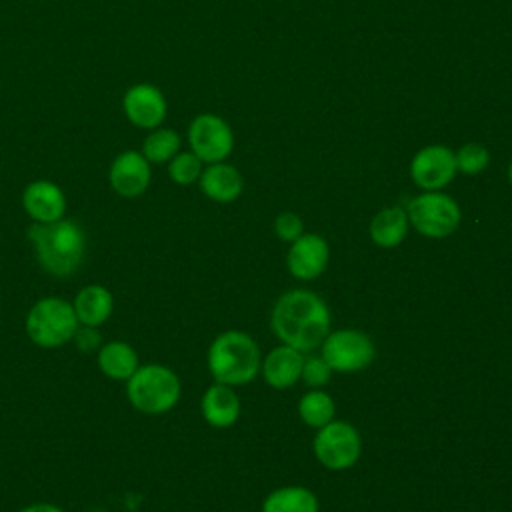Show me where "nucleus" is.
<instances>
[{"instance_id": "1a4fd4ad", "label": "nucleus", "mask_w": 512, "mask_h": 512, "mask_svg": "<svg viewBox=\"0 0 512 512\" xmlns=\"http://www.w3.org/2000/svg\"><path fill=\"white\" fill-rule=\"evenodd\" d=\"M322 346V358L336 372H358L374 360L372 340L354 328L328 332Z\"/></svg>"}, {"instance_id": "f8f14e48", "label": "nucleus", "mask_w": 512, "mask_h": 512, "mask_svg": "<svg viewBox=\"0 0 512 512\" xmlns=\"http://www.w3.org/2000/svg\"><path fill=\"white\" fill-rule=\"evenodd\" d=\"M152 170L150 162L138 150L120 152L108 170V182L112 190L122 198H136L150 186Z\"/></svg>"}, {"instance_id": "6ab92c4d", "label": "nucleus", "mask_w": 512, "mask_h": 512, "mask_svg": "<svg viewBox=\"0 0 512 512\" xmlns=\"http://www.w3.org/2000/svg\"><path fill=\"white\" fill-rule=\"evenodd\" d=\"M302 364H304V356L300 350L284 344L274 348L266 358L262 368L264 380L274 386V388H290L292 384H296V380L302 374Z\"/></svg>"}, {"instance_id": "5701e85b", "label": "nucleus", "mask_w": 512, "mask_h": 512, "mask_svg": "<svg viewBox=\"0 0 512 512\" xmlns=\"http://www.w3.org/2000/svg\"><path fill=\"white\" fill-rule=\"evenodd\" d=\"M298 414L308 426L322 428L324 424L332 422V418H334V402L326 392L312 390L300 398Z\"/></svg>"}, {"instance_id": "dca6fc26", "label": "nucleus", "mask_w": 512, "mask_h": 512, "mask_svg": "<svg viewBox=\"0 0 512 512\" xmlns=\"http://www.w3.org/2000/svg\"><path fill=\"white\" fill-rule=\"evenodd\" d=\"M198 182H200V190L210 200L222 202V204L236 200L244 188L242 174L232 164H226V162L208 164L202 170Z\"/></svg>"}, {"instance_id": "a878e982", "label": "nucleus", "mask_w": 512, "mask_h": 512, "mask_svg": "<svg viewBox=\"0 0 512 512\" xmlns=\"http://www.w3.org/2000/svg\"><path fill=\"white\" fill-rule=\"evenodd\" d=\"M330 374H332V368L326 364V360H324L322 356L304 358L300 378H302L308 386H312V388L324 386V384L330 380Z\"/></svg>"}, {"instance_id": "cd10ccee", "label": "nucleus", "mask_w": 512, "mask_h": 512, "mask_svg": "<svg viewBox=\"0 0 512 512\" xmlns=\"http://www.w3.org/2000/svg\"><path fill=\"white\" fill-rule=\"evenodd\" d=\"M72 340L84 352H94V350H98L102 346V338H100L98 330L90 328V326H78V330H76Z\"/></svg>"}, {"instance_id": "c85d7f7f", "label": "nucleus", "mask_w": 512, "mask_h": 512, "mask_svg": "<svg viewBox=\"0 0 512 512\" xmlns=\"http://www.w3.org/2000/svg\"><path fill=\"white\" fill-rule=\"evenodd\" d=\"M18 512H64L60 506L52 504V502H34V504H28L24 506L22 510Z\"/></svg>"}, {"instance_id": "4468645a", "label": "nucleus", "mask_w": 512, "mask_h": 512, "mask_svg": "<svg viewBox=\"0 0 512 512\" xmlns=\"http://www.w3.org/2000/svg\"><path fill=\"white\" fill-rule=\"evenodd\" d=\"M328 256L330 250L322 236L302 234L288 250V270L298 280H312L324 272Z\"/></svg>"}, {"instance_id": "4be33fe9", "label": "nucleus", "mask_w": 512, "mask_h": 512, "mask_svg": "<svg viewBox=\"0 0 512 512\" xmlns=\"http://www.w3.org/2000/svg\"><path fill=\"white\" fill-rule=\"evenodd\" d=\"M144 158L150 164H164L170 162L178 152H180V136L172 128H154L150 134L144 138L142 150Z\"/></svg>"}, {"instance_id": "412c9836", "label": "nucleus", "mask_w": 512, "mask_h": 512, "mask_svg": "<svg viewBox=\"0 0 512 512\" xmlns=\"http://www.w3.org/2000/svg\"><path fill=\"white\" fill-rule=\"evenodd\" d=\"M262 512H318V500L308 488L286 486L266 496Z\"/></svg>"}, {"instance_id": "ddd939ff", "label": "nucleus", "mask_w": 512, "mask_h": 512, "mask_svg": "<svg viewBox=\"0 0 512 512\" xmlns=\"http://www.w3.org/2000/svg\"><path fill=\"white\" fill-rule=\"evenodd\" d=\"M22 208L36 224L56 222L66 214V196L58 184L34 180L22 192Z\"/></svg>"}, {"instance_id": "393cba45", "label": "nucleus", "mask_w": 512, "mask_h": 512, "mask_svg": "<svg viewBox=\"0 0 512 512\" xmlns=\"http://www.w3.org/2000/svg\"><path fill=\"white\" fill-rule=\"evenodd\" d=\"M456 168L464 174H480L488 162H490V152L486 146L478 144V142H468L464 146H460L456 152Z\"/></svg>"}, {"instance_id": "b1692460", "label": "nucleus", "mask_w": 512, "mask_h": 512, "mask_svg": "<svg viewBox=\"0 0 512 512\" xmlns=\"http://www.w3.org/2000/svg\"><path fill=\"white\" fill-rule=\"evenodd\" d=\"M202 160L190 150V152H178L170 162H168V176L172 182L180 186H188L198 182L202 174Z\"/></svg>"}, {"instance_id": "0eeeda50", "label": "nucleus", "mask_w": 512, "mask_h": 512, "mask_svg": "<svg viewBox=\"0 0 512 512\" xmlns=\"http://www.w3.org/2000/svg\"><path fill=\"white\" fill-rule=\"evenodd\" d=\"M188 144L202 164L224 162L232 154L234 132L224 118L202 112L194 116L188 126Z\"/></svg>"}, {"instance_id": "aec40b11", "label": "nucleus", "mask_w": 512, "mask_h": 512, "mask_svg": "<svg viewBox=\"0 0 512 512\" xmlns=\"http://www.w3.org/2000/svg\"><path fill=\"white\" fill-rule=\"evenodd\" d=\"M408 232V214L400 206L380 210L370 222V238L382 248L398 246Z\"/></svg>"}, {"instance_id": "39448f33", "label": "nucleus", "mask_w": 512, "mask_h": 512, "mask_svg": "<svg viewBox=\"0 0 512 512\" xmlns=\"http://www.w3.org/2000/svg\"><path fill=\"white\" fill-rule=\"evenodd\" d=\"M78 326L72 302L60 296L36 300L24 318L26 336L40 348H60L72 342Z\"/></svg>"}, {"instance_id": "7ed1b4c3", "label": "nucleus", "mask_w": 512, "mask_h": 512, "mask_svg": "<svg viewBox=\"0 0 512 512\" xmlns=\"http://www.w3.org/2000/svg\"><path fill=\"white\" fill-rule=\"evenodd\" d=\"M260 366V348L246 332L226 330L208 348V370L220 384H248L258 376Z\"/></svg>"}, {"instance_id": "f03ea898", "label": "nucleus", "mask_w": 512, "mask_h": 512, "mask_svg": "<svg viewBox=\"0 0 512 512\" xmlns=\"http://www.w3.org/2000/svg\"><path fill=\"white\" fill-rule=\"evenodd\" d=\"M26 236L44 272L66 278L80 268L86 254V236L74 220L60 218L48 224L32 222Z\"/></svg>"}, {"instance_id": "2eb2a0df", "label": "nucleus", "mask_w": 512, "mask_h": 512, "mask_svg": "<svg viewBox=\"0 0 512 512\" xmlns=\"http://www.w3.org/2000/svg\"><path fill=\"white\" fill-rule=\"evenodd\" d=\"M72 308L76 312L80 326L98 328L112 316L114 296L102 284H88L76 292Z\"/></svg>"}, {"instance_id": "423d86ee", "label": "nucleus", "mask_w": 512, "mask_h": 512, "mask_svg": "<svg viewBox=\"0 0 512 512\" xmlns=\"http://www.w3.org/2000/svg\"><path fill=\"white\" fill-rule=\"evenodd\" d=\"M410 224L428 238H446L460 224V206L440 190H426L408 202Z\"/></svg>"}, {"instance_id": "6e6552de", "label": "nucleus", "mask_w": 512, "mask_h": 512, "mask_svg": "<svg viewBox=\"0 0 512 512\" xmlns=\"http://www.w3.org/2000/svg\"><path fill=\"white\" fill-rule=\"evenodd\" d=\"M362 452L358 430L348 422H328L318 428L314 438V454L330 470H344L356 464Z\"/></svg>"}, {"instance_id": "a211bd4d", "label": "nucleus", "mask_w": 512, "mask_h": 512, "mask_svg": "<svg viewBox=\"0 0 512 512\" xmlns=\"http://www.w3.org/2000/svg\"><path fill=\"white\" fill-rule=\"evenodd\" d=\"M96 364L106 378L126 382L140 366V360L132 344L124 340H110L102 342V346L96 350Z\"/></svg>"}, {"instance_id": "9d476101", "label": "nucleus", "mask_w": 512, "mask_h": 512, "mask_svg": "<svg viewBox=\"0 0 512 512\" xmlns=\"http://www.w3.org/2000/svg\"><path fill=\"white\" fill-rule=\"evenodd\" d=\"M456 156L444 144L420 148L410 160V176L422 190H440L456 176Z\"/></svg>"}, {"instance_id": "20e7f679", "label": "nucleus", "mask_w": 512, "mask_h": 512, "mask_svg": "<svg viewBox=\"0 0 512 512\" xmlns=\"http://www.w3.org/2000/svg\"><path fill=\"white\" fill-rule=\"evenodd\" d=\"M180 378L174 370L162 364H140L126 380L128 402L142 414H164L180 400Z\"/></svg>"}, {"instance_id": "9b49d317", "label": "nucleus", "mask_w": 512, "mask_h": 512, "mask_svg": "<svg viewBox=\"0 0 512 512\" xmlns=\"http://www.w3.org/2000/svg\"><path fill=\"white\" fill-rule=\"evenodd\" d=\"M122 112L136 128L154 130L164 122L168 104L160 88L148 82H140L124 92Z\"/></svg>"}, {"instance_id": "bb28decb", "label": "nucleus", "mask_w": 512, "mask_h": 512, "mask_svg": "<svg viewBox=\"0 0 512 512\" xmlns=\"http://www.w3.org/2000/svg\"><path fill=\"white\" fill-rule=\"evenodd\" d=\"M274 232H276V236L280 240L294 242L298 236H302L304 224H302V220L294 212H282L274 220Z\"/></svg>"}, {"instance_id": "f3484780", "label": "nucleus", "mask_w": 512, "mask_h": 512, "mask_svg": "<svg viewBox=\"0 0 512 512\" xmlns=\"http://www.w3.org/2000/svg\"><path fill=\"white\" fill-rule=\"evenodd\" d=\"M200 410L204 420L214 428H228L240 416V400L232 392V386L214 382L200 400Z\"/></svg>"}, {"instance_id": "c756f323", "label": "nucleus", "mask_w": 512, "mask_h": 512, "mask_svg": "<svg viewBox=\"0 0 512 512\" xmlns=\"http://www.w3.org/2000/svg\"><path fill=\"white\" fill-rule=\"evenodd\" d=\"M508 180H510V184H512V162H510V166H508Z\"/></svg>"}, {"instance_id": "f257e3e1", "label": "nucleus", "mask_w": 512, "mask_h": 512, "mask_svg": "<svg viewBox=\"0 0 512 512\" xmlns=\"http://www.w3.org/2000/svg\"><path fill=\"white\" fill-rule=\"evenodd\" d=\"M270 324L284 344L300 352H310L328 336L330 312L318 294L296 288L276 300Z\"/></svg>"}]
</instances>
